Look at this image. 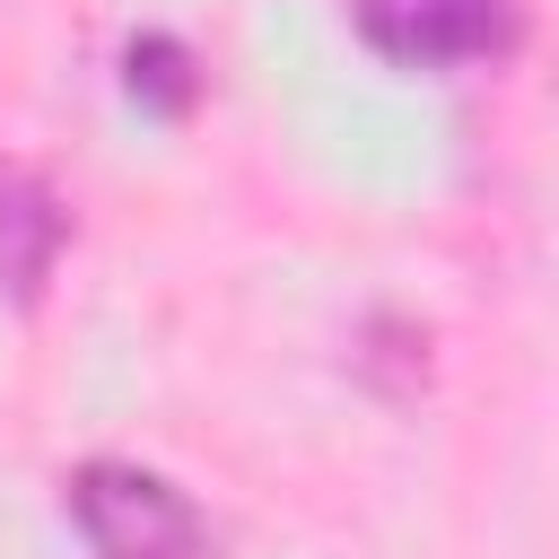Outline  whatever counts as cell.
<instances>
[{
  "label": "cell",
  "mask_w": 559,
  "mask_h": 559,
  "mask_svg": "<svg viewBox=\"0 0 559 559\" xmlns=\"http://www.w3.org/2000/svg\"><path fill=\"white\" fill-rule=\"evenodd\" d=\"M70 524L87 533L96 559H210L201 507L148 463H114V454L79 463L70 472Z\"/></svg>",
  "instance_id": "1"
},
{
  "label": "cell",
  "mask_w": 559,
  "mask_h": 559,
  "mask_svg": "<svg viewBox=\"0 0 559 559\" xmlns=\"http://www.w3.org/2000/svg\"><path fill=\"white\" fill-rule=\"evenodd\" d=\"M349 26L367 52H384L402 70H454V61L507 52L524 9L515 0H349Z\"/></svg>",
  "instance_id": "2"
},
{
  "label": "cell",
  "mask_w": 559,
  "mask_h": 559,
  "mask_svg": "<svg viewBox=\"0 0 559 559\" xmlns=\"http://www.w3.org/2000/svg\"><path fill=\"white\" fill-rule=\"evenodd\" d=\"M70 245V210L61 192L35 175V166H0V297L9 306H35L52 262Z\"/></svg>",
  "instance_id": "3"
},
{
  "label": "cell",
  "mask_w": 559,
  "mask_h": 559,
  "mask_svg": "<svg viewBox=\"0 0 559 559\" xmlns=\"http://www.w3.org/2000/svg\"><path fill=\"white\" fill-rule=\"evenodd\" d=\"M122 96L140 105V114H157V122H183L192 105H201V61L175 44V35H131L122 44Z\"/></svg>",
  "instance_id": "4"
},
{
  "label": "cell",
  "mask_w": 559,
  "mask_h": 559,
  "mask_svg": "<svg viewBox=\"0 0 559 559\" xmlns=\"http://www.w3.org/2000/svg\"><path fill=\"white\" fill-rule=\"evenodd\" d=\"M358 376L384 384L393 402L419 393V384H428V332L402 323V314H376V323H367V349H358Z\"/></svg>",
  "instance_id": "5"
}]
</instances>
